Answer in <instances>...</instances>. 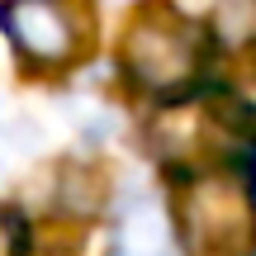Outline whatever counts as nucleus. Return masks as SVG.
I'll return each instance as SVG.
<instances>
[{"label":"nucleus","mask_w":256,"mask_h":256,"mask_svg":"<svg viewBox=\"0 0 256 256\" xmlns=\"http://www.w3.org/2000/svg\"><path fill=\"white\" fill-rule=\"evenodd\" d=\"M166 214H171L180 256H252L256 214L247 162L180 171V185H176Z\"/></svg>","instance_id":"nucleus-2"},{"label":"nucleus","mask_w":256,"mask_h":256,"mask_svg":"<svg viewBox=\"0 0 256 256\" xmlns=\"http://www.w3.org/2000/svg\"><path fill=\"white\" fill-rule=\"evenodd\" d=\"M252 114L218 86H204L180 100H162L147 124L152 152L176 171H204L218 162H247Z\"/></svg>","instance_id":"nucleus-3"},{"label":"nucleus","mask_w":256,"mask_h":256,"mask_svg":"<svg viewBox=\"0 0 256 256\" xmlns=\"http://www.w3.org/2000/svg\"><path fill=\"white\" fill-rule=\"evenodd\" d=\"M214 52H218V38L200 19H190L171 0H147L124 28L119 66L138 95L162 104L214 86Z\"/></svg>","instance_id":"nucleus-1"},{"label":"nucleus","mask_w":256,"mask_h":256,"mask_svg":"<svg viewBox=\"0 0 256 256\" xmlns=\"http://www.w3.org/2000/svg\"><path fill=\"white\" fill-rule=\"evenodd\" d=\"M0 256H28V223L0 204Z\"/></svg>","instance_id":"nucleus-6"},{"label":"nucleus","mask_w":256,"mask_h":256,"mask_svg":"<svg viewBox=\"0 0 256 256\" xmlns=\"http://www.w3.org/2000/svg\"><path fill=\"white\" fill-rule=\"evenodd\" d=\"M0 34L28 72H66L95 48L90 0H0Z\"/></svg>","instance_id":"nucleus-4"},{"label":"nucleus","mask_w":256,"mask_h":256,"mask_svg":"<svg viewBox=\"0 0 256 256\" xmlns=\"http://www.w3.org/2000/svg\"><path fill=\"white\" fill-rule=\"evenodd\" d=\"M110 256H180V242H176L171 214H166L162 200H128L119 214H114V242Z\"/></svg>","instance_id":"nucleus-5"}]
</instances>
